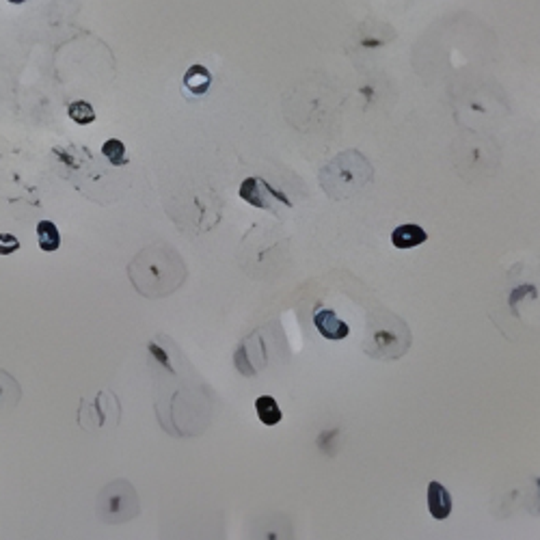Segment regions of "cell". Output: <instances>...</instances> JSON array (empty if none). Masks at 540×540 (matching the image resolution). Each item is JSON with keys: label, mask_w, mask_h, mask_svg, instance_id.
<instances>
[{"label": "cell", "mask_w": 540, "mask_h": 540, "mask_svg": "<svg viewBox=\"0 0 540 540\" xmlns=\"http://www.w3.org/2000/svg\"><path fill=\"white\" fill-rule=\"evenodd\" d=\"M426 240H428V234L424 231L422 225H415V223L400 225L392 234V245L396 249H415V247L424 245Z\"/></svg>", "instance_id": "8992f818"}, {"label": "cell", "mask_w": 540, "mask_h": 540, "mask_svg": "<svg viewBox=\"0 0 540 540\" xmlns=\"http://www.w3.org/2000/svg\"><path fill=\"white\" fill-rule=\"evenodd\" d=\"M18 400H20V384L7 372L0 370V411L18 404Z\"/></svg>", "instance_id": "30bf717a"}, {"label": "cell", "mask_w": 540, "mask_h": 540, "mask_svg": "<svg viewBox=\"0 0 540 540\" xmlns=\"http://www.w3.org/2000/svg\"><path fill=\"white\" fill-rule=\"evenodd\" d=\"M37 240H39V249L46 253H52L61 247V234L58 227L52 220H41L37 223Z\"/></svg>", "instance_id": "9c48e42d"}, {"label": "cell", "mask_w": 540, "mask_h": 540, "mask_svg": "<svg viewBox=\"0 0 540 540\" xmlns=\"http://www.w3.org/2000/svg\"><path fill=\"white\" fill-rule=\"evenodd\" d=\"M132 285L147 298L173 294L186 279V268L175 251L149 247L130 264Z\"/></svg>", "instance_id": "6da1fadb"}, {"label": "cell", "mask_w": 540, "mask_h": 540, "mask_svg": "<svg viewBox=\"0 0 540 540\" xmlns=\"http://www.w3.org/2000/svg\"><path fill=\"white\" fill-rule=\"evenodd\" d=\"M67 115H69L71 121H76L78 126H89V123L96 121V111H93V106H91L89 102H85V100L71 102V104L67 106Z\"/></svg>", "instance_id": "7c38bea8"}, {"label": "cell", "mask_w": 540, "mask_h": 540, "mask_svg": "<svg viewBox=\"0 0 540 540\" xmlns=\"http://www.w3.org/2000/svg\"><path fill=\"white\" fill-rule=\"evenodd\" d=\"M240 197L245 201H249L251 205L255 208H272V199H281L290 205V201L285 197H281L275 188H270L264 180H258V178H249L240 184Z\"/></svg>", "instance_id": "277c9868"}, {"label": "cell", "mask_w": 540, "mask_h": 540, "mask_svg": "<svg viewBox=\"0 0 540 540\" xmlns=\"http://www.w3.org/2000/svg\"><path fill=\"white\" fill-rule=\"evenodd\" d=\"M255 411H258L260 422L266 424V426H275V424H279L281 417H283V415H281V409H279V404H277V400L270 398V396L258 398V400H255Z\"/></svg>", "instance_id": "8fae6325"}, {"label": "cell", "mask_w": 540, "mask_h": 540, "mask_svg": "<svg viewBox=\"0 0 540 540\" xmlns=\"http://www.w3.org/2000/svg\"><path fill=\"white\" fill-rule=\"evenodd\" d=\"M411 344V333L407 325L387 314L376 312V316L370 320L367 337H365V352L376 359H398L407 352Z\"/></svg>", "instance_id": "7a4b0ae2"}, {"label": "cell", "mask_w": 540, "mask_h": 540, "mask_svg": "<svg viewBox=\"0 0 540 540\" xmlns=\"http://www.w3.org/2000/svg\"><path fill=\"white\" fill-rule=\"evenodd\" d=\"M314 327L325 340H331V342L344 340L350 333V327L344 320H340L333 310H322V307L314 314Z\"/></svg>", "instance_id": "5b68a950"}, {"label": "cell", "mask_w": 540, "mask_h": 540, "mask_svg": "<svg viewBox=\"0 0 540 540\" xmlns=\"http://www.w3.org/2000/svg\"><path fill=\"white\" fill-rule=\"evenodd\" d=\"M9 3H11V5H24L26 0H9Z\"/></svg>", "instance_id": "9a60e30c"}, {"label": "cell", "mask_w": 540, "mask_h": 540, "mask_svg": "<svg viewBox=\"0 0 540 540\" xmlns=\"http://www.w3.org/2000/svg\"><path fill=\"white\" fill-rule=\"evenodd\" d=\"M210 83H212V76H210V71H208L203 65H193V67L186 71V76H184V87H186V91H190L193 96H203V93H208Z\"/></svg>", "instance_id": "ba28073f"}, {"label": "cell", "mask_w": 540, "mask_h": 540, "mask_svg": "<svg viewBox=\"0 0 540 540\" xmlns=\"http://www.w3.org/2000/svg\"><path fill=\"white\" fill-rule=\"evenodd\" d=\"M102 153L106 156V161L113 165V167H121L128 163L126 158V145L119 141V138H108L104 145H102Z\"/></svg>", "instance_id": "4fadbf2b"}, {"label": "cell", "mask_w": 540, "mask_h": 540, "mask_svg": "<svg viewBox=\"0 0 540 540\" xmlns=\"http://www.w3.org/2000/svg\"><path fill=\"white\" fill-rule=\"evenodd\" d=\"M428 510H430L432 519H439V521L447 519L452 512V497L445 491V486L439 482L428 484Z\"/></svg>", "instance_id": "52a82bcc"}, {"label": "cell", "mask_w": 540, "mask_h": 540, "mask_svg": "<svg viewBox=\"0 0 540 540\" xmlns=\"http://www.w3.org/2000/svg\"><path fill=\"white\" fill-rule=\"evenodd\" d=\"M98 512H100L102 521H108V523L128 521L138 512V497L128 482H123V480L113 482L102 493L100 504H98Z\"/></svg>", "instance_id": "3957f363"}, {"label": "cell", "mask_w": 540, "mask_h": 540, "mask_svg": "<svg viewBox=\"0 0 540 540\" xmlns=\"http://www.w3.org/2000/svg\"><path fill=\"white\" fill-rule=\"evenodd\" d=\"M20 249V240L11 234H0V255H11Z\"/></svg>", "instance_id": "5bb4252c"}]
</instances>
